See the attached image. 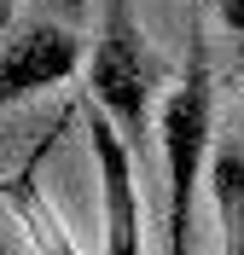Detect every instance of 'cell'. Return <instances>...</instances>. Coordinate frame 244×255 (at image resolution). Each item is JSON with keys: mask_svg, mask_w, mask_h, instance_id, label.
I'll list each match as a JSON object with an SVG mask.
<instances>
[{"mask_svg": "<svg viewBox=\"0 0 244 255\" xmlns=\"http://www.w3.org/2000/svg\"><path fill=\"white\" fill-rule=\"evenodd\" d=\"M210 197L221 215V255H244V128H227L215 139Z\"/></svg>", "mask_w": 244, "mask_h": 255, "instance_id": "8992f818", "label": "cell"}, {"mask_svg": "<svg viewBox=\"0 0 244 255\" xmlns=\"http://www.w3.org/2000/svg\"><path fill=\"white\" fill-rule=\"evenodd\" d=\"M87 145L99 162V197H105V255H140V151L111 116L87 105Z\"/></svg>", "mask_w": 244, "mask_h": 255, "instance_id": "3957f363", "label": "cell"}, {"mask_svg": "<svg viewBox=\"0 0 244 255\" xmlns=\"http://www.w3.org/2000/svg\"><path fill=\"white\" fill-rule=\"evenodd\" d=\"M47 145H52V133L41 139V151L29 157V168L6 180V209H12V221L23 226V238H29L35 255H87L76 238H70V226L58 221L52 197L41 191V157H47Z\"/></svg>", "mask_w": 244, "mask_h": 255, "instance_id": "5b68a950", "label": "cell"}, {"mask_svg": "<svg viewBox=\"0 0 244 255\" xmlns=\"http://www.w3.org/2000/svg\"><path fill=\"white\" fill-rule=\"evenodd\" d=\"M163 81V58L146 47V35L134 23V0H105V23H99L93 58H87V93L105 116H111L128 145L146 157L151 145V93Z\"/></svg>", "mask_w": 244, "mask_h": 255, "instance_id": "7a4b0ae2", "label": "cell"}, {"mask_svg": "<svg viewBox=\"0 0 244 255\" xmlns=\"http://www.w3.org/2000/svg\"><path fill=\"white\" fill-rule=\"evenodd\" d=\"M215 12H221V23L233 35H244V0H215Z\"/></svg>", "mask_w": 244, "mask_h": 255, "instance_id": "52a82bcc", "label": "cell"}, {"mask_svg": "<svg viewBox=\"0 0 244 255\" xmlns=\"http://www.w3.org/2000/svg\"><path fill=\"white\" fill-rule=\"evenodd\" d=\"M81 70V41L76 29L52 23V17H35L23 29H12L6 41V58H0V99L17 105V99L41 93V87H58Z\"/></svg>", "mask_w": 244, "mask_h": 255, "instance_id": "277c9868", "label": "cell"}, {"mask_svg": "<svg viewBox=\"0 0 244 255\" xmlns=\"http://www.w3.org/2000/svg\"><path fill=\"white\" fill-rule=\"evenodd\" d=\"M157 145L169 162V255H192V203L204 162L215 157V76L198 0H186V76L169 87L157 111Z\"/></svg>", "mask_w": 244, "mask_h": 255, "instance_id": "6da1fadb", "label": "cell"}]
</instances>
